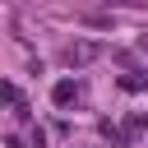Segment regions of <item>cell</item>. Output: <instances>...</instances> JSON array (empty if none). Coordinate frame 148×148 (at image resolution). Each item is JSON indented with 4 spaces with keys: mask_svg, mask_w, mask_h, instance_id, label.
I'll list each match as a JSON object with an SVG mask.
<instances>
[{
    "mask_svg": "<svg viewBox=\"0 0 148 148\" xmlns=\"http://www.w3.org/2000/svg\"><path fill=\"white\" fill-rule=\"evenodd\" d=\"M97 56H102L97 42H74V46H65V65H88V60H97Z\"/></svg>",
    "mask_w": 148,
    "mask_h": 148,
    "instance_id": "obj_1",
    "label": "cell"
},
{
    "mask_svg": "<svg viewBox=\"0 0 148 148\" xmlns=\"http://www.w3.org/2000/svg\"><path fill=\"white\" fill-rule=\"evenodd\" d=\"M51 97H56V106H69V102H74V97H79V83H69V79H60V83H56V92H51Z\"/></svg>",
    "mask_w": 148,
    "mask_h": 148,
    "instance_id": "obj_2",
    "label": "cell"
},
{
    "mask_svg": "<svg viewBox=\"0 0 148 148\" xmlns=\"http://www.w3.org/2000/svg\"><path fill=\"white\" fill-rule=\"evenodd\" d=\"M120 88H148V74H130V79H120Z\"/></svg>",
    "mask_w": 148,
    "mask_h": 148,
    "instance_id": "obj_3",
    "label": "cell"
}]
</instances>
